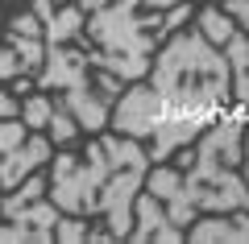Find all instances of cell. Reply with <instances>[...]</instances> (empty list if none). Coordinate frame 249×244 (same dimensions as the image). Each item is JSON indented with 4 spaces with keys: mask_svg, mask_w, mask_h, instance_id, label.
Instances as JSON below:
<instances>
[{
    "mask_svg": "<svg viewBox=\"0 0 249 244\" xmlns=\"http://www.w3.org/2000/svg\"><path fill=\"white\" fill-rule=\"evenodd\" d=\"M229 58L204 33H178L154 62V87H133L116 104L112 124L124 137H154V162L220 116L229 99Z\"/></svg>",
    "mask_w": 249,
    "mask_h": 244,
    "instance_id": "obj_1",
    "label": "cell"
},
{
    "mask_svg": "<svg viewBox=\"0 0 249 244\" xmlns=\"http://www.w3.org/2000/svg\"><path fill=\"white\" fill-rule=\"evenodd\" d=\"M199 33L212 46H229V37L237 33V21H232L229 13H220V9H204L199 13Z\"/></svg>",
    "mask_w": 249,
    "mask_h": 244,
    "instance_id": "obj_8",
    "label": "cell"
},
{
    "mask_svg": "<svg viewBox=\"0 0 249 244\" xmlns=\"http://www.w3.org/2000/svg\"><path fill=\"white\" fill-rule=\"evenodd\" d=\"M4 211V219L9 224L0 228V240H54V224H58V215H54L50 203H34V207H0Z\"/></svg>",
    "mask_w": 249,
    "mask_h": 244,
    "instance_id": "obj_4",
    "label": "cell"
},
{
    "mask_svg": "<svg viewBox=\"0 0 249 244\" xmlns=\"http://www.w3.org/2000/svg\"><path fill=\"white\" fill-rule=\"evenodd\" d=\"M241 132L245 124L237 116L220 120L212 132L204 137V145L196 149V166L187 170V178H178V186L170 191V224L187 228L196 211H212V215H224V211H249V186L237 178V162H241Z\"/></svg>",
    "mask_w": 249,
    "mask_h": 244,
    "instance_id": "obj_3",
    "label": "cell"
},
{
    "mask_svg": "<svg viewBox=\"0 0 249 244\" xmlns=\"http://www.w3.org/2000/svg\"><path fill=\"white\" fill-rule=\"evenodd\" d=\"M191 240H249V211H237L232 219H204L191 228Z\"/></svg>",
    "mask_w": 249,
    "mask_h": 244,
    "instance_id": "obj_6",
    "label": "cell"
},
{
    "mask_svg": "<svg viewBox=\"0 0 249 244\" xmlns=\"http://www.w3.org/2000/svg\"><path fill=\"white\" fill-rule=\"evenodd\" d=\"M145 174V153L137 141L100 137L83 157H58L50 170V195L71 215H108V236H129V207Z\"/></svg>",
    "mask_w": 249,
    "mask_h": 244,
    "instance_id": "obj_2",
    "label": "cell"
},
{
    "mask_svg": "<svg viewBox=\"0 0 249 244\" xmlns=\"http://www.w3.org/2000/svg\"><path fill=\"white\" fill-rule=\"evenodd\" d=\"M58 4H62V0H58Z\"/></svg>",
    "mask_w": 249,
    "mask_h": 244,
    "instance_id": "obj_13",
    "label": "cell"
},
{
    "mask_svg": "<svg viewBox=\"0 0 249 244\" xmlns=\"http://www.w3.org/2000/svg\"><path fill=\"white\" fill-rule=\"evenodd\" d=\"M50 112H54V104L42 99V96H34V99L21 104V120H25L29 129H46V124H50Z\"/></svg>",
    "mask_w": 249,
    "mask_h": 244,
    "instance_id": "obj_9",
    "label": "cell"
},
{
    "mask_svg": "<svg viewBox=\"0 0 249 244\" xmlns=\"http://www.w3.org/2000/svg\"><path fill=\"white\" fill-rule=\"evenodd\" d=\"M79 9L83 13H96V9H104V0H79Z\"/></svg>",
    "mask_w": 249,
    "mask_h": 244,
    "instance_id": "obj_11",
    "label": "cell"
},
{
    "mask_svg": "<svg viewBox=\"0 0 249 244\" xmlns=\"http://www.w3.org/2000/svg\"><path fill=\"white\" fill-rule=\"evenodd\" d=\"M9 116H21V104L13 96H4V91H0V120H9Z\"/></svg>",
    "mask_w": 249,
    "mask_h": 244,
    "instance_id": "obj_10",
    "label": "cell"
},
{
    "mask_svg": "<svg viewBox=\"0 0 249 244\" xmlns=\"http://www.w3.org/2000/svg\"><path fill=\"white\" fill-rule=\"evenodd\" d=\"M229 83H232V96L241 104H249V37L245 33H232L229 37Z\"/></svg>",
    "mask_w": 249,
    "mask_h": 244,
    "instance_id": "obj_7",
    "label": "cell"
},
{
    "mask_svg": "<svg viewBox=\"0 0 249 244\" xmlns=\"http://www.w3.org/2000/svg\"><path fill=\"white\" fill-rule=\"evenodd\" d=\"M137 215H142V224L129 232L133 240H150V236H154V240H183V228L170 224V215H162V207H158L154 199H142V203H137Z\"/></svg>",
    "mask_w": 249,
    "mask_h": 244,
    "instance_id": "obj_5",
    "label": "cell"
},
{
    "mask_svg": "<svg viewBox=\"0 0 249 244\" xmlns=\"http://www.w3.org/2000/svg\"><path fill=\"white\" fill-rule=\"evenodd\" d=\"M241 157H245V186H249V137H245V145H241Z\"/></svg>",
    "mask_w": 249,
    "mask_h": 244,
    "instance_id": "obj_12",
    "label": "cell"
}]
</instances>
